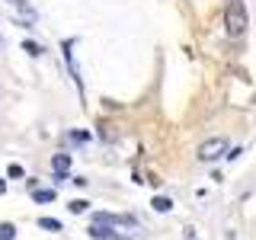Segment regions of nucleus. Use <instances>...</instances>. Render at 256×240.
<instances>
[{
    "instance_id": "14",
    "label": "nucleus",
    "mask_w": 256,
    "mask_h": 240,
    "mask_svg": "<svg viewBox=\"0 0 256 240\" xmlns=\"http://www.w3.org/2000/svg\"><path fill=\"white\" fill-rule=\"evenodd\" d=\"M6 176H10V180H20V176H22V166L20 164H10V166H6Z\"/></svg>"
},
{
    "instance_id": "6",
    "label": "nucleus",
    "mask_w": 256,
    "mask_h": 240,
    "mask_svg": "<svg viewBox=\"0 0 256 240\" xmlns=\"http://www.w3.org/2000/svg\"><path fill=\"white\" fill-rule=\"evenodd\" d=\"M150 208L160 214H166V212H173V198H166V196H154L150 198Z\"/></svg>"
},
{
    "instance_id": "13",
    "label": "nucleus",
    "mask_w": 256,
    "mask_h": 240,
    "mask_svg": "<svg viewBox=\"0 0 256 240\" xmlns=\"http://www.w3.org/2000/svg\"><path fill=\"white\" fill-rule=\"evenodd\" d=\"M68 141L70 144H86L90 141V132H68Z\"/></svg>"
},
{
    "instance_id": "9",
    "label": "nucleus",
    "mask_w": 256,
    "mask_h": 240,
    "mask_svg": "<svg viewBox=\"0 0 256 240\" xmlns=\"http://www.w3.org/2000/svg\"><path fill=\"white\" fill-rule=\"evenodd\" d=\"M36 224H38L42 230H52V234H58V230H64V224H61L58 218H38Z\"/></svg>"
},
{
    "instance_id": "12",
    "label": "nucleus",
    "mask_w": 256,
    "mask_h": 240,
    "mask_svg": "<svg viewBox=\"0 0 256 240\" xmlns=\"http://www.w3.org/2000/svg\"><path fill=\"white\" fill-rule=\"evenodd\" d=\"M0 240H16V228H13L10 221L0 224Z\"/></svg>"
},
{
    "instance_id": "5",
    "label": "nucleus",
    "mask_w": 256,
    "mask_h": 240,
    "mask_svg": "<svg viewBox=\"0 0 256 240\" xmlns=\"http://www.w3.org/2000/svg\"><path fill=\"white\" fill-rule=\"evenodd\" d=\"M6 4H10V6H13V10L20 13V16H32V20H38V16H36V10H32V4H29V0H6Z\"/></svg>"
},
{
    "instance_id": "16",
    "label": "nucleus",
    "mask_w": 256,
    "mask_h": 240,
    "mask_svg": "<svg viewBox=\"0 0 256 240\" xmlns=\"http://www.w3.org/2000/svg\"><path fill=\"white\" fill-rule=\"evenodd\" d=\"M4 192H6V180H0V196H4Z\"/></svg>"
},
{
    "instance_id": "7",
    "label": "nucleus",
    "mask_w": 256,
    "mask_h": 240,
    "mask_svg": "<svg viewBox=\"0 0 256 240\" xmlns=\"http://www.w3.org/2000/svg\"><path fill=\"white\" fill-rule=\"evenodd\" d=\"M29 196H32V202H54V198H58V192H54V189H32L29 192Z\"/></svg>"
},
{
    "instance_id": "15",
    "label": "nucleus",
    "mask_w": 256,
    "mask_h": 240,
    "mask_svg": "<svg viewBox=\"0 0 256 240\" xmlns=\"http://www.w3.org/2000/svg\"><path fill=\"white\" fill-rule=\"evenodd\" d=\"M240 154H244V150H240V148H230V150H228V154H224V157H228V160H237Z\"/></svg>"
},
{
    "instance_id": "1",
    "label": "nucleus",
    "mask_w": 256,
    "mask_h": 240,
    "mask_svg": "<svg viewBox=\"0 0 256 240\" xmlns=\"http://www.w3.org/2000/svg\"><path fill=\"white\" fill-rule=\"evenodd\" d=\"M246 26H250L246 4H244V0H228V6H224V29H228V36L230 38L246 36Z\"/></svg>"
},
{
    "instance_id": "10",
    "label": "nucleus",
    "mask_w": 256,
    "mask_h": 240,
    "mask_svg": "<svg viewBox=\"0 0 256 240\" xmlns=\"http://www.w3.org/2000/svg\"><path fill=\"white\" fill-rule=\"evenodd\" d=\"M68 212L70 214H86L90 212V202H86V198H74V202H68Z\"/></svg>"
},
{
    "instance_id": "18",
    "label": "nucleus",
    "mask_w": 256,
    "mask_h": 240,
    "mask_svg": "<svg viewBox=\"0 0 256 240\" xmlns=\"http://www.w3.org/2000/svg\"><path fill=\"white\" fill-rule=\"evenodd\" d=\"M0 42H4V36H0Z\"/></svg>"
},
{
    "instance_id": "3",
    "label": "nucleus",
    "mask_w": 256,
    "mask_h": 240,
    "mask_svg": "<svg viewBox=\"0 0 256 240\" xmlns=\"http://www.w3.org/2000/svg\"><path fill=\"white\" fill-rule=\"evenodd\" d=\"M74 45H77V38H68V42L61 45V54H64V64H68V70H70V77H74V84H77V90H80V96H84V77H80L77 58H74Z\"/></svg>"
},
{
    "instance_id": "4",
    "label": "nucleus",
    "mask_w": 256,
    "mask_h": 240,
    "mask_svg": "<svg viewBox=\"0 0 256 240\" xmlns=\"http://www.w3.org/2000/svg\"><path fill=\"white\" fill-rule=\"evenodd\" d=\"M86 234H90L93 240H118V234L112 230V224H90Z\"/></svg>"
},
{
    "instance_id": "8",
    "label": "nucleus",
    "mask_w": 256,
    "mask_h": 240,
    "mask_svg": "<svg viewBox=\"0 0 256 240\" xmlns=\"http://www.w3.org/2000/svg\"><path fill=\"white\" fill-rule=\"evenodd\" d=\"M52 170L54 173H68L70 170V154H54L52 157Z\"/></svg>"
},
{
    "instance_id": "11",
    "label": "nucleus",
    "mask_w": 256,
    "mask_h": 240,
    "mask_svg": "<svg viewBox=\"0 0 256 240\" xmlns=\"http://www.w3.org/2000/svg\"><path fill=\"white\" fill-rule=\"evenodd\" d=\"M22 52L32 54V58H38V54H42V45H38V42H32V38H26V42H22Z\"/></svg>"
},
{
    "instance_id": "2",
    "label": "nucleus",
    "mask_w": 256,
    "mask_h": 240,
    "mask_svg": "<svg viewBox=\"0 0 256 240\" xmlns=\"http://www.w3.org/2000/svg\"><path fill=\"white\" fill-rule=\"evenodd\" d=\"M228 150H230V148H228V138L214 134V138L202 141V148H198V160H202V164H212V160H221Z\"/></svg>"
},
{
    "instance_id": "17",
    "label": "nucleus",
    "mask_w": 256,
    "mask_h": 240,
    "mask_svg": "<svg viewBox=\"0 0 256 240\" xmlns=\"http://www.w3.org/2000/svg\"><path fill=\"white\" fill-rule=\"evenodd\" d=\"M186 240H198V237H196V234H192V230H186Z\"/></svg>"
}]
</instances>
